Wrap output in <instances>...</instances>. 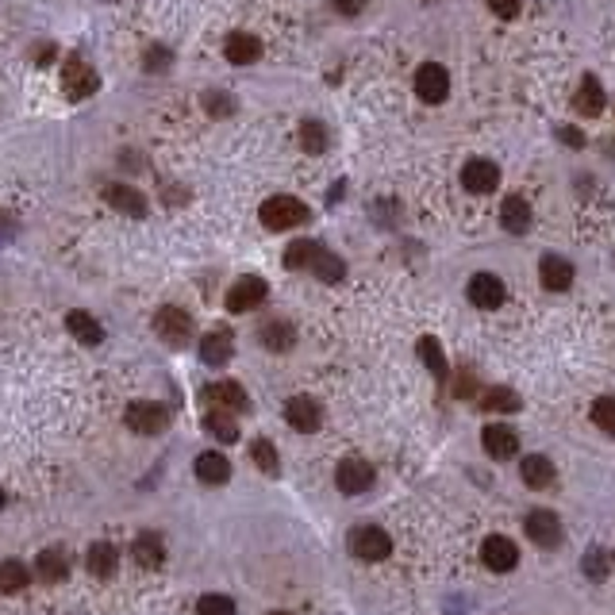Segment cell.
Wrapping results in <instances>:
<instances>
[{"label":"cell","instance_id":"obj_1","mask_svg":"<svg viewBox=\"0 0 615 615\" xmlns=\"http://www.w3.org/2000/svg\"><path fill=\"white\" fill-rule=\"evenodd\" d=\"M262 224L270 231H293L300 224H308V204L296 201V196H270V201L262 204Z\"/></svg>","mask_w":615,"mask_h":615},{"label":"cell","instance_id":"obj_2","mask_svg":"<svg viewBox=\"0 0 615 615\" xmlns=\"http://www.w3.org/2000/svg\"><path fill=\"white\" fill-rule=\"evenodd\" d=\"M100 89V77L92 74V69L81 62L77 54H69L66 62H62V92L69 100H85V97H92V92Z\"/></svg>","mask_w":615,"mask_h":615},{"label":"cell","instance_id":"obj_3","mask_svg":"<svg viewBox=\"0 0 615 615\" xmlns=\"http://www.w3.org/2000/svg\"><path fill=\"white\" fill-rule=\"evenodd\" d=\"M123 420L138 435H158V431H166V427H170V412L162 408V404H154V400H135V404H127Z\"/></svg>","mask_w":615,"mask_h":615},{"label":"cell","instance_id":"obj_4","mask_svg":"<svg viewBox=\"0 0 615 615\" xmlns=\"http://www.w3.org/2000/svg\"><path fill=\"white\" fill-rule=\"evenodd\" d=\"M154 331H158V339L162 343H170V346H185L193 339V319H189V311H181V308H158V316H154Z\"/></svg>","mask_w":615,"mask_h":615},{"label":"cell","instance_id":"obj_5","mask_svg":"<svg viewBox=\"0 0 615 615\" xmlns=\"http://www.w3.org/2000/svg\"><path fill=\"white\" fill-rule=\"evenodd\" d=\"M415 92H420L423 104H443L450 92V74L438 62H423L415 69Z\"/></svg>","mask_w":615,"mask_h":615},{"label":"cell","instance_id":"obj_6","mask_svg":"<svg viewBox=\"0 0 615 615\" xmlns=\"http://www.w3.org/2000/svg\"><path fill=\"white\" fill-rule=\"evenodd\" d=\"M461 185H466V193H473V196H489L496 185H501V170H496V162H489V158H469L466 170H461Z\"/></svg>","mask_w":615,"mask_h":615},{"label":"cell","instance_id":"obj_7","mask_svg":"<svg viewBox=\"0 0 615 615\" xmlns=\"http://www.w3.org/2000/svg\"><path fill=\"white\" fill-rule=\"evenodd\" d=\"M335 481H339V489L346 496H358V493H366L369 485L377 481V473H374V466H369L366 458H346V461H339V469H335Z\"/></svg>","mask_w":615,"mask_h":615},{"label":"cell","instance_id":"obj_8","mask_svg":"<svg viewBox=\"0 0 615 615\" xmlns=\"http://www.w3.org/2000/svg\"><path fill=\"white\" fill-rule=\"evenodd\" d=\"M351 550L362 562H381L392 554V539H389V531H381V527H358L354 539H351Z\"/></svg>","mask_w":615,"mask_h":615},{"label":"cell","instance_id":"obj_9","mask_svg":"<svg viewBox=\"0 0 615 615\" xmlns=\"http://www.w3.org/2000/svg\"><path fill=\"white\" fill-rule=\"evenodd\" d=\"M524 531L531 535V542H539V547H558L562 542V519L550 512V508H535L527 519H524Z\"/></svg>","mask_w":615,"mask_h":615},{"label":"cell","instance_id":"obj_10","mask_svg":"<svg viewBox=\"0 0 615 615\" xmlns=\"http://www.w3.org/2000/svg\"><path fill=\"white\" fill-rule=\"evenodd\" d=\"M285 420L293 431L311 435V431H319V423H323V408L311 397H293L285 404Z\"/></svg>","mask_w":615,"mask_h":615},{"label":"cell","instance_id":"obj_11","mask_svg":"<svg viewBox=\"0 0 615 615\" xmlns=\"http://www.w3.org/2000/svg\"><path fill=\"white\" fill-rule=\"evenodd\" d=\"M204 400L219 412H247L250 408V397L239 381H216V385L204 389Z\"/></svg>","mask_w":615,"mask_h":615},{"label":"cell","instance_id":"obj_12","mask_svg":"<svg viewBox=\"0 0 615 615\" xmlns=\"http://www.w3.org/2000/svg\"><path fill=\"white\" fill-rule=\"evenodd\" d=\"M481 562L489 565L493 573H508V570H516L519 550H516V542H512V539H504V535H489V539H485V547H481Z\"/></svg>","mask_w":615,"mask_h":615},{"label":"cell","instance_id":"obj_13","mask_svg":"<svg viewBox=\"0 0 615 615\" xmlns=\"http://www.w3.org/2000/svg\"><path fill=\"white\" fill-rule=\"evenodd\" d=\"M265 293H270V288H265L262 277H239L227 293V308L231 311H254L265 300Z\"/></svg>","mask_w":615,"mask_h":615},{"label":"cell","instance_id":"obj_14","mask_svg":"<svg viewBox=\"0 0 615 615\" xmlns=\"http://www.w3.org/2000/svg\"><path fill=\"white\" fill-rule=\"evenodd\" d=\"M466 293H469V300L477 308H501L504 296H508V288H504L501 277H493V273H473Z\"/></svg>","mask_w":615,"mask_h":615},{"label":"cell","instance_id":"obj_15","mask_svg":"<svg viewBox=\"0 0 615 615\" xmlns=\"http://www.w3.org/2000/svg\"><path fill=\"white\" fill-rule=\"evenodd\" d=\"M481 446L489 450V458H501V461H508V458H516L519 438H516L512 427H504V423H489V427H485V431H481Z\"/></svg>","mask_w":615,"mask_h":615},{"label":"cell","instance_id":"obj_16","mask_svg":"<svg viewBox=\"0 0 615 615\" xmlns=\"http://www.w3.org/2000/svg\"><path fill=\"white\" fill-rule=\"evenodd\" d=\"M104 196H108V204L115 208V212L135 216V219L146 216V196L138 193V189H131V185H108V189H104Z\"/></svg>","mask_w":615,"mask_h":615},{"label":"cell","instance_id":"obj_17","mask_svg":"<svg viewBox=\"0 0 615 615\" xmlns=\"http://www.w3.org/2000/svg\"><path fill=\"white\" fill-rule=\"evenodd\" d=\"M85 565H89V573H92V577L108 581V577H115V570H120V550H115L112 542H92Z\"/></svg>","mask_w":615,"mask_h":615},{"label":"cell","instance_id":"obj_18","mask_svg":"<svg viewBox=\"0 0 615 615\" xmlns=\"http://www.w3.org/2000/svg\"><path fill=\"white\" fill-rule=\"evenodd\" d=\"M224 54H227L231 66H250V62H258V58H262V43L254 39V35H247V31H235L224 43Z\"/></svg>","mask_w":615,"mask_h":615},{"label":"cell","instance_id":"obj_19","mask_svg":"<svg viewBox=\"0 0 615 615\" xmlns=\"http://www.w3.org/2000/svg\"><path fill=\"white\" fill-rule=\"evenodd\" d=\"M539 277H542V285L550 288V293H562V288H570L573 285V265L558 258V254H547L539 265Z\"/></svg>","mask_w":615,"mask_h":615},{"label":"cell","instance_id":"obj_20","mask_svg":"<svg viewBox=\"0 0 615 615\" xmlns=\"http://www.w3.org/2000/svg\"><path fill=\"white\" fill-rule=\"evenodd\" d=\"M231 354H235V339H231V331H208L201 339V358L208 366L231 362Z\"/></svg>","mask_w":615,"mask_h":615},{"label":"cell","instance_id":"obj_21","mask_svg":"<svg viewBox=\"0 0 615 615\" xmlns=\"http://www.w3.org/2000/svg\"><path fill=\"white\" fill-rule=\"evenodd\" d=\"M258 339H262V346H265V351H273V354H285V351H293V343H296V331H293V323H285V319H270V323H262Z\"/></svg>","mask_w":615,"mask_h":615},{"label":"cell","instance_id":"obj_22","mask_svg":"<svg viewBox=\"0 0 615 615\" xmlns=\"http://www.w3.org/2000/svg\"><path fill=\"white\" fill-rule=\"evenodd\" d=\"M66 570H69V562H66L62 547H46V550L39 554V558H35V577H39V581H46V585L62 581Z\"/></svg>","mask_w":615,"mask_h":615},{"label":"cell","instance_id":"obj_23","mask_svg":"<svg viewBox=\"0 0 615 615\" xmlns=\"http://www.w3.org/2000/svg\"><path fill=\"white\" fill-rule=\"evenodd\" d=\"M501 224L512 231V235L531 231V204L524 201V196H508V201L501 204Z\"/></svg>","mask_w":615,"mask_h":615},{"label":"cell","instance_id":"obj_24","mask_svg":"<svg viewBox=\"0 0 615 615\" xmlns=\"http://www.w3.org/2000/svg\"><path fill=\"white\" fill-rule=\"evenodd\" d=\"M573 108L581 115H600V112H604V85H600L596 77H585L581 85H577Z\"/></svg>","mask_w":615,"mask_h":615},{"label":"cell","instance_id":"obj_25","mask_svg":"<svg viewBox=\"0 0 615 615\" xmlns=\"http://www.w3.org/2000/svg\"><path fill=\"white\" fill-rule=\"evenodd\" d=\"M196 477L204 485H224L231 477V461L219 454V450H208V454L196 458Z\"/></svg>","mask_w":615,"mask_h":615},{"label":"cell","instance_id":"obj_26","mask_svg":"<svg viewBox=\"0 0 615 615\" xmlns=\"http://www.w3.org/2000/svg\"><path fill=\"white\" fill-rule=\"evenodd\" d=\"M519 473H524V481L531 485V489H550L554 485V461L550 458H542V454H531V458H524V466H519Z\"/></svg>","mask_w":615,"mask_h":615},{"label":"cell","instance_id":"obj_27","mask_svg":"<svg viewBox=\"0 0 615 615\" xmlns=\"http://www.w3.org/2000/svg\"><path fill=\"white\" fill-rule=\"evenodd\" d=\"M131 554H135V562L143 565V570H158V565L166 562V547H162V539L150 535V531L131 542Z\"/></svg>","mask_w":615,"mask_h":615},{"label":"cell","instance_id":"obj_28","mask_svg":"<svg viewBox=\"0 0 615 615\" xmlns=\"http://www.w3.org/2000/svg\"><path fill=\"white\" fill-rule=\"evenodd\" d=\"M66 327L74 331V339L77 343H85V346H97L104 339V331H100V323L89 316V311H69L66 316Z\"/></svg>","mask_w":615,"mask_h":615},{"label":"cell","instance_id":"obj_29","mask_svg":"<svg viewBox=\"0 0 615 615\" xmlns=\"http://www.w3.org/2000/svg\"><path fill=\"white\" fill-rule=\"evenodd\" d=\"M308 270L311 273H316L319 277V281H327V285H335V281H343V273H346V265L339 262V258H335V254L331 250H316V258H311V265H308Z\"/></svg>","mask_w":615,"mask_h":615},{"label":"cell","instance_id":"obj_30","mask_svg":"<svg viewBox=\"0 0 615 615\" xmlns=\"http://www.w3.org/2000/svg\"><path fill=\"white\" fill-rule=\"evenodd\" d=\"M204 431L216 435L219 443H235L239 438V427H235V420H231V412H219V408H212L204 415Z\"/></svg>","mask_w":615,"mask_h":615},{"label":"cell","instance_id":"obj_31","mask_svg":"<svg viewBox=\"0 0 615 615\" xmlns=\"http://www.w3.org/2000/svg\"><path fill=\"white\" fill-rule=\"evenodd\" d=\"M31 581V570L23 562H0V593H20V588H28Z\"/></svg>","mask_w":615,"mask_h":615},{"label":"cell","instance_id":"obj_32","mask_svg":"<svg viewBox=\"0 0 615 615\" xmlns=\"http://www.w3.org/2000/svg\"><path fill=\"white\" fill-rule=\"evenodd\" d=\"M420 358L435 377H446V354H443V346H438V339H431V335L420 339Z\"/></svg>","mask_w":615,"mask_h":615},{"label":"cell","instance_id":"obj_33","mask_svg":"<svg viewBox=\"0 0 615 615\" xmlns=\"http://www.w3.org/2000/svg\"><path fill=\"white\" fill-rule=\"evenodd\" d=\"M316 242H308V239H296L293 242V247H288L285 250V265H288V270H308V265H311V258H316Z\"/></svg>","mask_w":615,"mask_h":615},{"label":"cell","instance_id":"obj_34","mask_svg":"<svg viewBox=\"0 0 615 615\" xmlns=\"http://www.w3.org/2000/svg\"><path fill=\"white\" fill-rule=\"evenodd\" d=\"M250 458H254V466H258L262 473H270V477H273L277 469H281V466H277V450H273V443H270V438H254V446H250Z\"/></svg>","mask_w":615,"mask_h":615},{"label":"cell","instance_id":"obj_35","mask_svg":"<svg viewBox=\"0 0 615 615\" xmlns=\"http://www.w3.org/2000/svg\"><path fill=\"white\" fill-rule=\"evenodd\" d=\"M481 404H485V412H519V397L512 389H489L481 397Z\"/></svg>","mask_w":615,"mask_h":615},{"label":"cell","instance_id":"obj_36","mask_svg":"<svg viewBox=\"0 0 615 615\" xmlns=\"http://www.w3.org/2000/svg\"><path fill=\"white\" fill-rule=\"evenodd\" d=\"M593 423L600 427L604 435H615V397H600V400H593Z\"/></svg>","mask_w":615,"mask_h":615},{"label":"cell","instance_id":"obj_37","mask_svg":"<svg viewBox=\"0 0 615 615\" xmlns=\"http://www.w3.org/2000/svg\"><path fill=\"white\" fill-rule=\"evenodd\" d=\"M196 615H235V604H231V596L208 593V596H201V604H196Z\"/></svg>","mask_w":615,"mask_h":615},{"label":"cell","instance_id":"obj_38","mask_svg":"<svg viewBox=\"0 0 615 615\" xmlns=\"http://www.w3.org/2000/svg\"><path fill=\"white\" fill-rule=\"evenodd\" d=\"M300 143H304V150H308V154H319V150L323 146H327V135H323V123H304V127H300Z\"/></svg>","mask_w":615,"mask_h":615},{"label":"cell","instance_id":"obj_39","mask_svg":"<svg viewBox=\"0 0 615 615\" xmlns=\"http://www.w3.org/2000/svg\"><path fill=\"white\" fill-rule=\"evenodd\" d=\"M608 570H611V562H608L604 550H588V554H585V573L593 577V581H604Z\"/></svg>","mask_w":615,"mask_h":615},{"label":"cell","instance_id":"obj_40","mask_svg":"<svg viewBox=\"0 0 615 615\" xmlns=\"http://www.w3.org/2000/svg\"><path fill=\"white\" fill-rule=\"evenodd\" d=\"M489 8H493V16H501V20H516L519 8H524V0H489Z\"/></svg>","mask_w":615,"mask_h":615},{"label":"cell","instance_id":"obj_41","mask_svg":"<svg viewBox=\"0 0 615 615\" xmlns=\"http://www.w3.org/2000/svg\"><path fill=\"white\" fill-rule=\"evenodd\" d=\"M231 108H235V104H231V97H219V92H212V97H208V112H212V115H227Z\"/></svg>","mask_w":615,"mask_h":615},{"label":"cell","instance_id":"obj_42","mask_svg":"<svg viewBox=\"0 0 615 615\" xmlns=\"http://www.w3.org/2000/svg\"><path fill=\"white\" fill-rule=\"evenodd\" d=\"M558 138H562L565 146H573V150H577V146H585V135L577 131V127H562V131H558Z\"/></svg>","mask_w":615,"mask_h":615},{"label":"cell","instance_id":"obj_43","mask_svg":"<svg viewBox=\"0 0 615 615\" xmlns=\"http://www.w3.org/2000/svg\"><path fill=\"white\" fill-rule=\"evenodd\" d=\"M335 8H339L343 16H354V12L362 8V0H335Z\"/></svg>","mask_w":615,"mask_h":615},{"label":"cell","instance_id":"obj_44","mask_svg":"<svg viewBox=\"0 0 615 615\" xmlns=\"http://www.w3.org/2000/svg\"><path fill=\"white\" fill-rule=\"evenodd\" d=\"M166 62H170L166 51H150V54H146V66H166Z\"/></svg>","mask_w":615,"mask_h":615},{"label":"cell","instance_id":"obj_45","mask_svg":"<svg viewBox=\"0 0 615 615\" xmlns=\"http://www.w3.org/2000/svg\"><path fill=\"white\" fill-rule=\"evenodd\" d=\"M0 508H4V493H0Z\"/></svg>","mask_w":615,"mask_h":615},{"label":"cell","instance_id":"obj_46","mask_svg":"<svg viewBox=\"0 0 615 615\" xmlns=\"http://www.w3.org/2000/svg\"><path fill=\"white\" fill-rule=\"evenodd\" d=\"M270 615H288V611H270Z\"/></svg>","mask_w":615,"mask_h":615}]
</instances>
